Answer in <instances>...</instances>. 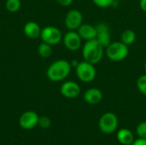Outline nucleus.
Returning <instances> with one entry per match:
<instances>
[{
    "mask_svg": "<svg viewBox=\"0 0 146 145\" xmlns=\"http://www.w3.org/2000/svg\"><path fill=\"white\" fill-rule=\"evenodd\" d=\"M95 26L97 29L96 39L98 40V42L104 48H106L111 43V36H110V31L109 26L104 22H100L97 24Z\"/></svg>",
    "mask_w": 146,
    "mask_h": 145,
    "instance_id": "nucleus-10",
    "label": "nucleus"
},
{
    "mask_svg": "<svg viewBox=\"0 0 146 145\" xmlns=\"http://www.w3.org/2000/svg\"><path fill=\"white\" fill-rule=\"evenodd\" d=\"M92 1L95 3V5L102 9H105L111 6L115 2V0H92Z\"/></svg>",
    "mask_w": 146,
    "mask_h": 145,
    "instance_id": "nucleus-22",
    "label": "nucleus"
},
{
    "mask_svg": "<svg viewBox=\"0 0 146 145\" xmlns=\"http://www.w3.org/2000/svg\"><path fill=\"white\" fill-rule=\"evenodd\" d=\"M116 1H121V0H116Z\"/></svg>",
    "mask_w": 146,
    "mask_h": 145,
    "instance_id": "nucleus-27",
    "label": "nucleus"
},
{
    "mask_svg": "<svg viewBox=\"0 0 146 145\" xmlns=\"http://www.w3.org/2000/svg\"><path fill=\"white\" fill-rule=\"evenodd\" d=\"M137 88L144 95H146V73L141 75L137 80Z\"/></svg>",
    "mask_w": 146,
    "mask_h": 145,
    "instance_id": "nucleus-19",
    "label": "nucleus"
},
{
    "mask_svg": "<svg viewBox=\"0 0 146 145\" xmlns=\"http://www.w3.org/2000/svg\"><path fill=\"white\" fill-rule=\"evenodd\" d=\"M132 145H146V139L145 138H139L137 140H134Z\"/></svg>",
    "mask_w": 146,
    "mask_h": 145,
    "instance_id": "nucleus-24",
    "label": "nucleus"
},
{
    "mask_svg": "<svg viewBox=\"0 0 146 145\" xmlns=\"http://www.w3.org/2000/svg\"><path fill=\"white\" fill-rule=\"evenodd\" d=\"M38 53L41 57H44V58H47L50 56V55L52 54L51 45L44 42L41 43L38 47Z\"/></svg>",
    "mask_w": 146,
    "mask_h": 145,
    "instance_id": "nucleus-17",
    "label": "nucleus"
},
{
    "mask_svg": "<svg viewBox=\"0 0 146 145\" xmlns=\"http://www.w3.org/2000/svg\"><path fill=\"white\" fill-rule=\"evenodd\" d=\"M38 119L39 116L36 112L26 111L21 115L19 119V124L23 129L31 130L38 124Z\"/></svg>",
    "mask_w": 146,
    "mask_h": 145,
    "instance_id": "nucleus-9",
    "label": "nucleus"
},
{
    "mask_svg": "<svg viewBox=\"0 0 146 145\" xmlns=\"http://www.w3.org/2000/svg\"><path fill=\"white\" fill-rule=\"evenodd\" d=\"M41 128L46 129L49 128L51 125V121L48 116H41L38 119V124Z\"/></svg>",
    "mask_w": 146,
    "mask_h": 145,
    "instance_id": "nucleus-21",
    "label": "nucleus"
},
{
    "mask_svg": "<svg viewBox=\"0 0 146 145\" xmlns=\"http://www.w3.org/2000/svg\"><path fill=\"white\" fill-rule=\"evenodd\" d=\"M145 73H146V61H145Z\"/></svg>",
    "mask_w": 146,
    "mask_h": 145,
    "instance_id": "nucleus-26",
    "label": "nucleus"
},
{
    "mask_svg": "<svg viewBox=\"0 0 146 145\" xmlns=\"http://www.w3.org/2000/svg\"><path fill=\"white\" fill-rule=\"evenodd\" d=\"M77 32L79 33L80 37L86 40H92L97 38V29L95 26L91 24H83L77 29Z\"/></svg>",
    "mask_w": 146,
    "mask_h": 145,
    "instance_id": "nucleus-13",
    "label": "nucleus"
},
{
    "mask_svg": "<svg viewBox=\"0 0 146 145\" xmlns=\"http://www.w3.org/2000/svg\"><path fill=\"white\" fill-rule=\"evenodd\" d=\"M71 63L66 60L61 59L54 62L47 69L46 74L50 80L57 82L65 79L71 72Z\"/></svg>",
    "mask_w": 146,
    "mask_h": 145,
    "instance_id": "nucleus-2",
    "label": "nucleus"
},
{
    "mask_svg": "<svg viewBox=\"0 0 146 145\" xmlns=\"http://www.w3.org/2000/svg\"><path fill=\"white\" fill-rule=\"evenodd\" d=\"M139 7L143 11L146 12V0H140L139 1Z\"/></svg>",
    "mask_w": 146,
    "mask_h": 145,
    "instance_id": "nucleus-25",
    "label": "nucleus"
},
{
    "mask_svg": "<svg viewBox=\"0 0 146 145\" xmlns=\"http://www.w3.org/2000/svg\"><path fill=\"white\" fill-rule=\"evenodd\" d=\"M104 47L98 42V40L92 39L85 43L82 49V56L85 61L92 63H98L104 54Z\"/></svg>",
    "mask_w": 146,
    "mask_h": 145,
    "instance_id": "nucleus-1",
    "label": "nucleus"
},
{
    "mask_svg": "<svg viewBox=\"0 0 146 145\" xmlns=\"http://www.w3.org/2000/svg\"><path fill=\"white\" fill-rule=\"evenodd\" d=\"M40 38L43 42L50 45H56L62 39V32L56 26H48L41 29Z\"/></svg>",
    "mask_w": 146,
    "mask_h": 145,
    "instance_id": "nucleus-6",
    "label": "nucleus"
},
{
    "mask_svg": "<svg viewBox=\"0 0 146 145\" xmlns=\"http://www.w3.org/2000/svg\"><path fill=\"white\" fill-rule=\"evenodd\" d=\"M62 41L68 50L71 51H75L80 48L82 38L80 37L79 33L76 31H68L62 37Z\"/></svg>",
    "mask_w": 146,
    "mask_h": 145,
    "instance_id": "nucleus-8",
    "label": "nucleus"
},
{
    "mask_svg": "<svg viewBox=\"0 0 146 145\" xmlns=\"http://www.w3.org/2000/svg\"><path fill=\"white\" fill-rule=\"evenodd\" d=\"M75 73L78 79L85 83H89L94 80L97 75V71L94 64L86 61L80 62L75 68Z\"/></svg>",
    "mask_w": 146,
    "mask_h": 145,
    "instance_id": "nucleus-4",
    "label": "nucleus"
},
{
    "mask_svg": "<svg viewBox=\"0 0 146 145\" xmlns=\"http://www.w3.org/2000/svg\"><path fill=\"white\" fill-rule=\"evenodd\" d=\"M5 6L8 11L14 13L21 9V0H7L5 3Z\"/></svg>",
    "mask_w": 146,
    "mask_h": 145,
    "instance_id": "nucleus-18",
    "label": "nucleus"
},
{
    "mask_svg": "<svg viewBox=\"0 0 146 145\" xmlns=\"http://www.w3.org/2000/svg\"><path fill=\"white\" fill-rule=\"evenodd\" d=\"M83 98L86 103L96 105L103 100V92L98 88H90L85 91Z\"/></svg>",
    "mask_w": 146,
    "mask_h": 145,
    "instance_id": "nucleus-12",
    "label": "nucleus"
},
{
    "mask_svg": "<svg viewBox=\"0 0 146 145\" xmlns=\"http://www.w3.org/2000/svg\"><path fill=\"white\" fill-rule=\"evenodd\" d=\"M136 132L140 138L146 139V121L141 122L138 125L136 128Z\"/></svg>",
    "mask_w": 146,
    "mask_h": 145,
    "instance_id": "nucleus-20",
    "label": "nucleus"
},
{
    "mask_svg": "<svg viewBox=\"0 0 146 145\" xmlns=\"http://www.w3.org/2000/svg\"><path fill=\"white\" fill-rule=\"evenodd\" d=\"M24 34L30 38H37L40 37L41 29L38 23L35 21H28L23 27Z\"/></svg>",
    "mask_w": 146,
    "mask_h": 145,
    "instance_id": "nucleus-14",
    "label": "nucleus"
},
{
    "mask_svg": "<svg viewBox=\"0 0 146 145\" xmlns=\"http://www.w3.org/2000/svg\"><path fill=\"white\" fill-rule=\"evenodd\" d=\"M117 140L123 145H132L134 141V137L132 132L128 129H121L117 133Z\"/></svg>",
    "mask_w": 146,
    "mask_h": 145,
    "instance_id": "nucleus-15",
    "label": "nucleus"
},
{
    "mask_svg": "<svg viewBox=\"0 0 146 145\" xmlns=\"http://www.w3.org/2000/svg\"><path fill=\"white\" fill-rule=\"evenodd\" d=\"M98 126L101 132L105 134H110L114 132L118 127L117 116L111 112L104 114L98 121Z\"/></svg>",
    "mask_w": 146,
    "mask_h": 145,
    "instance_id": "nucleus-5",
    "label": "nucleus"
},
{
    "mask_svg": "<svg viewBox=\"0 0 146 145\" xmlns=\"http://www.w3.org/2000/svg\"><path fill=\"white\" fill-rule=\"evenodd\" d=\"M73 1H74V0H56V2H57L60 5L65 6V7L71 5L72 3H73Z\"/></svg>",
    "mask_w": 146,
    "mask_h": 145,
    "instance_id": "nucleus-23",
    "label": "nucleus"
},
{
    "mask_svg": "<svg viewBox=\"0 0 146 145\" xmlns=\"http://www.w3.org/2000/svg\"><path fill=\"white\" fill-rule=\"evenodd\" d=\"M83 22V15L80 11L77 9H71L69 10L64 20V23L66 27L69 31H76Z\"/></svg>",
    "mask_w": 146,
    "mask_h": 145,
    "instance_id": "nucleus-7",
    "label": "nucleus"
},
{
    "mask_svg": "<svg viewBox=\"0 0 146 145\" xmlns=\"http://www.w3.org/2000/svg\"><path fill=\"white\" fill-rule=\"evenodd\" d=\"M136 40V33L131 29H127L122 32L121 35V41L126 45L129 46L133 44Z\"/></svg>",
    "mask_w": 146,
    "mask_h": 145,
    "instance_id": "nucleus-16",
    "label": "nucleus"
},
{
    "mask_svg": "<svg viewBox=\"0 0 146 145\" xmlns=\"http://www.w3.org/2000/svg\"><path fill=\"white\" fill-rule=\"evenodd\" d=\"M105 53L107 57L113 62H120L127 58L129 53L128 46L121 41L111 42L106 48Z\"/></svg>",
    "mask_w": 146,
    "mask_h": 145,
    "instance_id": "nucleus-3",
    "label": "nucleus"
},
{
    "mask_svg": "<svg viewBox=\"0 0 146 145\" xmlns=\"http://www.w3.org/2000/svg\"><path fill=\"white\" fill-rule=\"evenodd\" d=\"M61 94L69 99L76 98L80 93V85L74 81H67L64 82L60 88Z\"/></svg>",
    "mask_w": 146,
    "mask_h": 145,
    "instance_id": "nucleus-11",
    "label": "nucleus"
}]
</instances>
